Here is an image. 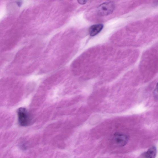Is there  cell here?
Segmentation results:
<instances>
[{
  "label": "cell",
  "mask_w": 158,
  "mask_h": 158,
  "mask_svg": "<svg viewBox=\"0 0 158 158\" xmlns=\"http://www.w3.org/2000/svg\"><path fill=\"white\" fill-rule=\"evenodd\" d=\"M17 113L18 121L20 126L26 127L31 123L32 119L27 110L24 107H20L18 109Z\"/></svg>",
  "instance_id": "cell-1"
},
{
  "label": "cell",
  "mask_w": 158,
  "mask_h": 158,
  "mask_svg": "<svg viewBox=\"0 0 158 158\" xmlns=\"http://www.w3.org/2000/svg\"><path fill=\"white\" fill-rule=\"evenodd\" d=\"M103 27V25L101 24L93 25L90 28L89 30L90 35L91 36H94L102 31Z\"/></svg>",
  "instance_id": "cell-4"
},
{
  "label": "cell",
  "mask_w": 158,
  "mask_h": 158,
  "mask_svg": "<svg viewBox=\"0 0 158 158\" xmlns=\"http://www.w3.org/2000/svg\"><path fill=\"white\" fill-rule=\"evenodd\" d=\"M157 153L156 147L153 146L150 147L147 151L143 153V156L145 158H155Z\"/></svg>",
  "instance_id": "cell-5"
},
{
  "label": "cell",
  "mask_w": 158,
  "mask_h": 158,
  "mask_svg": "<svg viewBox=\"0 0 158 158\" xmlns=\"http://www.w3.org/2000/svg\"><path fill=\"white\" fill-rule=\"evenodd\" d=\"M154 98L156 100H158V82L156 85V87L153 92Z\"/></svg>",
  "instance_id": "cell-6"
},
{
  "label": "cell",
  "mask_w": 158,
  "mask_h": 158,
  "mask_svg": "<svg viewBox=\"0 0 158 158\" xmlns=\"http://www.w3.org/2000/svg\"><path fill=\"white\" fill-rule=\"evenodd\" d=\"M128 139V136L126 135L117 132L114 134L112 141L115 146L122 147L127 144Z\"/></svg>",
  "instance_id": "cell-3"
},
{
  "label": "cell",
  "mask_w": 158,
  "mask_h": 158,
  "mask_svg": "<svg viewBox=\"0 0 158 158\" xmlns=\"http://www.w3.org/2000/svg\"><path fill=\"white\" fill-rule=\"evenodd\" d=\"M87 1H78V3H80V4L81 5H84L85 4V3H87Z\"/></svg>",
  "instance_id": "cell-7"
},
{
  "label": "cell",
  "mask_w": 158,
  "mask_h": 158,
  "mask_svg": "<svg viewBox=\"0 0 158 158\" xmlns=\"http://www.w3.org/2000/svg\"><path fill=\"white\" fill-rule=\"evenodd\" d=\"M115 8V5L113 1H107L102 3L98 7L97 12L101 16H106L112 14Z\"/></svg>",
  "instance_id": "cell-2"
},
{
  "label": "cell",
  "mask_w": 158,
  "mask_h": 158,
  "mask_svg": "<svg viewBox=\"0 0 158 158\" xmlns=\"http://www.w3.org/2000/svg\"><path fill=\"white\" fill-rule=\"evenodd\" d=\"M17 3L18 5L19 6V7H20V6L21 5H22V3L20 1L17 2Z\"/></svg>",
  "instance_id": "cell-8"
}]
</instances>
